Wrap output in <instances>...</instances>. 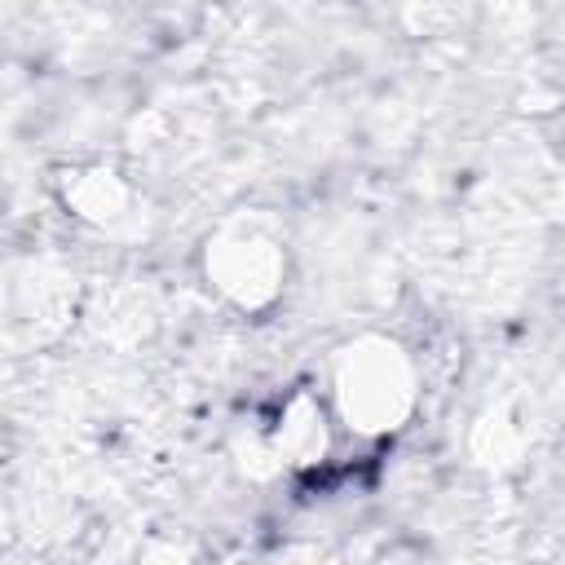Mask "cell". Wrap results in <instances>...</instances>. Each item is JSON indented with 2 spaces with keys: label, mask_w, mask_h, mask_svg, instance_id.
<instances>
[{
  "label": "cell",
  "mask_w": 565,
  "mask_h": 565,
  "mask_svg": "<svg viewBox=\"0 0 565 565\" xmlns=\"http://www.w3.org/2000/svg\"><path fill=\"white\" fill-rule=\"evenodd\" d=\"M335 415L366 437L402 428L415 406V371L411 358L388 340H358L335 362Z\"/></svg>",
  "instance_id": "6da1fadb"
},
{
  "label": "cell",
  "mask_w": 565,
  "mask_h": 565,
  "mask_svg": "<svg viewBox=\"0 0 565 565\" xmlns=\"http://www.w3.org/2000/svg\"><path fill=\"white\" fill-rule=\"evenodd\" d=\"M207 274L238 305H260L278 291L282 252L260 230H225L207 252Z\"/></svg>",
  "instance_id": "7a4b0ae2"
}]
</instances>
